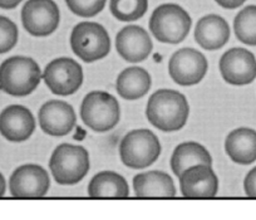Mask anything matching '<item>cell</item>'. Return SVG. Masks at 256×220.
Masks as SVG:
<instances>
[{"mask_svg": "<svg viewBox=\"0 0 256 220\" xmlns=\"http://www.w3.org/2000/svg\"><path fill=\"white\" fill-rule=\"evenodd\" d=\"M190 107L186 97L174 90H160L150 97L146 117L164 132H174L186 125Z\"/></svg>", "mask_w": 256, "mask_h": 220, "instance_id": "6da1fadb", "label": "cell"}, {"mask_svg": "<svg viewBox=\"0 0 256 220\" xmlns=\"http://www.w3.org/2000/svg\"><path fill=\"white\" fill-rule=\"evenodd\" d=\"M42 80L39 64L30 57L14 56L0 64V91L24 97L36 91Z\"/></svg>", "mask_w": 256, "mask_h": 220, "instance_id": "7a4b0ae2", "label": "cell"}, {"mask_svg": "<svg viewBox=\"0 0 256 220\" xmlns=\"http://www.w3.org/2000/svg\"><path fill=\"white\" fill-rule=\"evenodd\" d=\"M90 155L80 145L62 143L54 150L49 169L54 180L60 185H76L90 171Z\"/></svg>", "mask_w": 256, "mask_h": 220, "instance_id": "3957f363", "label": "cell"}, {"mask_svg": "<svg viewBox=\"0 0 256 220\" xmlns=\"http://www.w3.org/2000/svg\"><path fill=\"white\" fill-rule=\"evenodd\" d=\"M191 26V17L177 4H162L150 19V31L161 43H181L188 36Z\"/></svg>", "mask_w": 256, "mask_h": 220, "instance_id": "277c9868", "label": "cell"}, {"mask_svg": "<svg viewBox=\"0 0 256 220\" xmlns=\"http://www.w3.org/2000/svg\"><path fill=\"white\" fill-rule=\"evenodd\" d=\"M120 160L131 169H144L154 164L161 155L158 137L147 128L128 132L120 145Z\"/></svg>", "mask_w": 256, "mask_h": 220, "instance_id": "5b68a950", "label": "cell"}, {"mask_svg": "<svg viewBox=\"0 0 256 220\" xmlns=\"http://www.w3.org/2000/svg\"><path fill=\"white\" fill-rule=\"evenodd\" d=\"M120 108L114 96L103 91L90 92L80 106V118L96 132H107L120 122Z\"/></svg>", "mask_w": 256, "mask_h": 220, "instance_id": "8992f818", "label": "cell"}, {"mask_svg": "<svg viewBox=\"0 0 256 220\" xmlns=\"http://www.w3.org/2000/svg\"><path fill=\"white\" fill-rule=\"evenodd\" d=\"M70 47L78 58L93 63L108 56L110 39L103 26L94 22H82L73 28Z\"/></svg>", "mask_w": 256, "mask_h": 220, "instance_id": "52a82bcc", "label": "cell"}, {"mask_svg": "<svg viewBox=\"0 0 256 220\" xmlns=\"http://www.w3.org/2000/svg\"><path fill=\"white\" fill-rule=\"evenodd\" d=\"M43 80L54 95H73L83 83L82 66L68 57L53 59L44 69Z\"/></svg>", "mask_w": 256, "mask_h": 220, "instance_id": "ba28073f", "label": "cell"}, {"mask_svg": "<svg viewBox=\"0 0 256 220\" xmlns=\"http://www.w3.org/2000/svg\"><path fill=\"white\" fill-rule=\"evenodd\" d=\"M60 21L58 6L53 0H28L22 9L24 29L33 37H46L56 31Z\"/></svg>", "mask_w": 256, "mask_h": 220, "instance_id": "9c48e42d", "label": "cell"}, {"mask_svg": "<svg viewBox=\"0 0 256 220\" xmlns=\"http://www.w3.org/2000/svg\"><path fill=\"white\" fill-rule=\"evenodd\" d=\"M208 68L206 57L195 48H182L174 52L168 62L170 76L180 86L200 83Z\"/></svg>", "mask_w": 256, "mask_h": 220, "instance_id": "30bf717a", "label": "cell"}, {"mask_svg": "<svg viewBox=\"0 0 256 220\" xmlns=\"http://www.w3.org/2000/svg\"><path fill=\"white\" fill-rule=\"evenodd\" d=\"M50 187L49 175L42 166L26 164L19 166L9 179L12 196L18 199H36L46 196Z\"/></svg>", "mask_w": 256, "mask_h": 220, "instance_id": "8fae6325", "label": "cell"}, {"mask_svg": "<svg viewBox=\"0 0 256 220\" xmlns=\"http://www.w3.org/2000/svg\"><path fill=\"white\" fill-rule=\"evenodd\" d=\"M220 72L232 86L250 85L256 78V58L245 48H231L220 59Z\"/></svg>", "mask_w": 256, "mask_h": 220, "instance_id": "7c38bea8", "label": "cell"}, {"mask_svg": "<svg viewBox=\"0 0 256 220\" xmlns=\"http://www.w3.org/2000/svg\"><path fill=\"white\" fill-rule=\"evenodd\" d=\"M182 195L190 199H210L218 191V179L210 165H195L180 175Z\"/></svg>", "mask_w": 256, "mask_h": 220, "instance_id": "4fadbf2b", "label": "cell"}, {"mask_svg": "<svg viewBox=\"0 0 256 220\" xmlns=\"http://www.w3.org/2000/svg\"><path fill=\"white\" fill-rule=\"evenodd\" d=\"M39 126L50 136H66L74 128L77 116L70 103L52 100L44 103L38 113Z\"/></svg>", "mask_w": 256, "mask_h": 220, "instance_id": "5bb4252c", "label": "cell"}, {"mask_svg": "<svg viewBox=\"0 0 256 220\" xmlns=\"http://www.w3.org/2000/svg\"><path fill=\"white\" fill-rule=\"evenodd\" d=\"M36 120L22 105H12L0 112V133L9 142H24L33 135Z\"/></svg>", "mask_w": 256, "mask_h": 220, "instance_id": "9a60e30c", "label": "cell"}, {"mask_svg": "<svg viewBox=\"0 0 256 220\" xmlns=\"http://www.w3.org/2000/svg\"><path fill=\"white\" fill-rule=\"evenodd\" d=\"M118 54L130 63H140L148 58L154 49L150 34L142 27L127 26L116 37Z\"/></svg>", "mask_w": 256, "mask_h": 220, "instance_id": "2e32d148", "label": "cell"}, {"mask_svg": "<svg viewBox=\"0 0 256 220\" xmlns=\"http://www.w3.org/2000/svg\"><path fill=\"white\" fill-rule=\"evenodd\" d=\"M195 39L206 51H216L222 48L230 39V27L222 17L208 14L196 24Z\"/></svg>", "mask_w": 256, "mask_h": 220, "instance_id": "e0dca14e", "label": "cell"}, {"mask_svg": "<svg viewBox=\"0 0 256 220\" xmlns=\"http://www.w3.org/2000/svg\"><path fill=\"white\" fill-rule=\"evenodd\" d=\"M225 151L234 162L250 165L256 161V131L240 127L231 131L225 140Z\"/></svg>", "mask_w": 256, "mask_h": 220, "instance_id": "ac0fdd59", "label": "cell"}, {"mask_svg": "<svg viewBox=\"0 0 256 220\" xmlns=\"http://www.w3.org/2000/svg\"><path fill=\"white\" fill-rule=\"evenodd\" d=\"M134 190L137 197H174L176 187L168 174L162 171L142 172L134 177Z\"/></svg>", "mask_w": 256, "mask_h": 220, "instance_id": "d6986e66", "label": "cell"}, {"mask_svg": "<svg viewBox=\"0 0 256 220\" xmlns=\"http://www.w3.org/2000/svg\"><path fill=\"white\" fill-rule=\"evenodd\" d=\"M152 86L151 76L141 67H130L120 73L116 82L118 95L128 101L138 100L147 95Z\"/></svg>", "mask_w": 256, "mask_h": 220, "instance_id": "ffe728a7", "label": "cell"}, {"mask_svg": "<svg viewBox=\"0 0 256 220\" xmlns=\"http://www.w3.org/2000/svg\"><path fill=\"white\" fill-rule=\"evenodd\" d=\"M212 165L210 152L198 142H184L174 149L171 157V169L176 176L195 165Z\"/></svg>", "mask_w": 256, "mask_h": 220, "instance_id": "44dd1931", "label": "cell"}, {"mask_svg": "<svg viewBox=\"0 0 256 220\" xmlns=\"http://www.w3.org/2000/svg\"><path fill=\"white\" fill-rule=\"evenodd\" d=\"M90 197H128L130 187L123 176L113 171L98 172L88 185Z\"/></svg>", "mask_w": 256, "mask_h": 220, "instance_id": "7402d4cb", "label": "cell"}, {"mask_svg": "<svg viewBox=\"0 0 256 220\" xmlns=\"http://www.w3.org/2000/svg\"><path fill=\"white\" fill-rule=\"evenodd\" d=\"M234 32L241 43L256 46V6L245 7L234 21Z\"/></svg>", "mask_w": 256, "mask_h": 220, "instance_id": "603a6c76", "label": "cell"}, {"mask_svg": "<svg viewBox=\"0 0 256 220\" xmlns=\"http://www.w3.org/2000/svg\"><path fill=\"white\" fill-rule=\"evenodd\" d=\"M110 9L120 22H134L146 14L148 0H110Z\"/></svg>", "mask_w": 256, "mask_h": 220, "instance_id": "cb8c5ba5", "label": "cell"}, {"mask_svg": "<svg viewBox=\"0 0 256 220\" xmlns=\"http://www.w3.org/2000/svg\"><path fill=\"white\" fill-rule=\"evenodd\" d=\"M107 0H66L73 14L82 18H92L104 9Z\"/></svg>", "mask_w": 256, "mask_h": 220, "instance_id": "d4e9b609", "label": "cell"}, {"mask_svg": "<svg viewBox=\"0 0 256 220\" xmlns=\"http://www.w3.org/2000/svg\"><path fill=\"white\" fill-rule=\"evenodd\" d=\"M18 27L14 22L4 16H0V54L8 53L18 42Z\"/></svg>", "mask_w": 256, "mask_h": 220, "instance_id": "484cf974", "label": "cell"}, {"mask_svg": "<svg viewBox=\"0 0 256 220\" xmlns=\"http://www.w3.org/2000/svg\"><path fill=\"white\" fill-rule=\"evenodd\" d=\"M244 190L248 197L256 199V167L248 172L245 180H244Z\"/></svg>", "mask_w": 256, "mask_h": 220, "instance_id": "4316f807", "label": "cell"}, {"mask_svg": "<svg viewBox=\"0 0 256 220\" xmlns=\"http://www.w3.org/2000/svg\"><path fill=\"white\" fill-rule=\"evenodd\" d=\"M215 2L225 9H236L242 6L246 0H215Z\"/></svg>", "mask_w": 256, "mask_h": 220, "instance_id": "83f0119b", "label": "cell"}, {"mask_svg": "<svg viewBox=\"0 0 256 220\" xmlns=\"http://www.w3.org/2000/svg\"><path fill=\"white\" fill-rule=\"evenodd\" d=\"M23 0H0V9H14L22 3Z\"/></svg>", "mask_w": 256, "mask_h": 220, "instance_id": "f1b7e54d", "label": "cell"}, {"mask_svg": "<svg viewBox=\"0 0 256 220\" xmlns=\"http://www.w3.org/2000/svg\"><path fill=\"white\" fill-rule=\"evenodd\" d=\"M6 179H4L3 174L0 172V197H3L4 195H6Z\"/></svg>", "mask_w": 256, "mask_h": 220, "instance_id": "f546056e", "label": "cell"}]
</instances>
